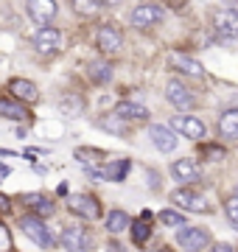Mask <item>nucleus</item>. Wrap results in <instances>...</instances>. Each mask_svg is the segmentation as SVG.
<instances>
[{"instance_id":"obj_14","label":"nucleus","mask_w":238,"mask_h":252,"mask_svg":"<svg viewBox=\"0 0 238 252\" xmlns=\"http://www.w3.org/2000/svg\"><path fill=\"white\" fill-rule=\"evenodd\" d=\"M168 64H171L174 70H179L182 76H191V79H205V76H208L205 67H202V62H196V59L188 56V54H171L168 56Z\"/></svg>"},{"instance_id":"obj_34","label":"nucleus","mask_w":238,"mask_h":252,"mask_svg":"<svg viewBox=\"0 0 238 252\" xmlns=\"http://www.w3.org/2000/svg\"><path fill=\"white\" fill-rule=\"evenodd\" d=\"M115 3H120V0H101V6H115Z\"/></svg>"},{"instance_id":"obj_25","label":"nucleus","mask_w":238,"mask_h":252,"mask_svg":"<svg viewBox=\"0 0 238 252\" xmlns=\"http://www.w3.org/2000/svg\"><path fill=\"white\" fill-rule=\"evenodd\" d=\"M129 216L123 213V210H112L110 216H107V230H110L112 235H118V233H123V230H129Z\"/></svg>"},{"instance_id":"obj_32","label":"nucleus","mask_w":238,"mask_h":252,"mask_svg":"<svg viewBox=\"0 0 238 252\" xmlns=\"http://www.w3.org/2000/svg\"><path fill=\"white\" fill-rule=\"evenodd\" d=\"M9 210H11V199L0 193V213H9Z\"/></svg>"},{"instance_id":"obj_20","label":"nucleus","mask_w":238,"mask_h":252,"mask_svg":"<svg viewBox=\"0 0 238 252\" xmlns=\"http://www.w3.org/2000/svg\"><path fill=\"white\" fill-rule=\"evenodd\" d=\"M0 118H9V121H31V112H28V107H23L20 101H14L9 95V98H0Z\"/></svg>"},{"instance_id":"obj_15","label":"nucleus","mask_w":238,"mask_h":252,"mask_svg":"<svg viewBox=\"0 0 238 252\" xmlns=\"http://www.w3.org/2000/svg\"><path fill=\"white\" fill-rule=\"evenodd\" d=\"M171 177H174L177 182H196L202 177V171H199V162L196 160H191V157H182V160H177V162H171Z\"/></svg>"},{"instance_id":"obj_1","label":"nucleus","mask_w":238,"mask_h":252,"mask_svg":"<svg viewBox=\"0 0 238 252\" xmlns=\"http://www.w3.org/2000/svg\"><path fill=\"white\" fill-rule=\"evenodd\" d=\"M165 11L160 3H151V0H143V3H138L135 9H132V14H129V23L135 28H151L157 26V23H163Z\"/></svg>"},{"instance_id":"obj_19","label":"nucleus","mask_w":238,"mask_h":252,"mask_svg":"<svg viewBox=\"0 0 238 252\" xmlns=\"http://www.w3.org/2000/svg\"><path fill=\"white\" fill-rule=\"evenodd\" d=\"M219 135L227 143H238V109H224L219 115Z\"/></svg>"},{"instance_id":"obj_33","label":"nucleus","mask_w":238,"mask_h":252,"mask_svg":"<svg viewBox=\"0 0 238 252\" xmlns=\"http://www.w3.org/2000/svg\"><path fill=\"white\" fill-rule=\"evenodd\" d=\"M210 252H236V250H233L230 244H213V250H210Z\"/></svg>"},{"instance_id":"obj_31","label":"nucleus","mask_w":238,"mask_h":252,"mask_svg":"<svg viewBox=\"0 0 238 252\" xmlns=\"http://www.w3.org/2000/svg\"><path fill=\"white\" fill-rule=\"evenodd\" d=\"M202 154H205V160L208 162H216L224 157V146H205L202 143Z\"/></svg>"},{"instance_id":"obj_16","label":"nucleus","mask_w":238,"mask_h":252,"mask_svg":"<svg viewBox=\"0 0 238 252\" xmlns=\"http://www.w3.org/2000/svg\"><path fill=\"white\" fill-rule=\"evenodd\" d=\"M112 115L126 121V124H140V121H149V109L143 104H135V101H120V104H115Z\"/></svg>"},{"instance_id":"obj_10","label":"nucleus","mask_w":238,"mask_h":252,"mask_svg":"<svg viewBox=\"0 0 238 252\" xmlns=\"http://www.w3.org/2000/svg\"><path fill=\"white\" fill-rule=\"evenodd\" d=\"M90 233L84 230L82 224H70V227H64V233H62V247L67 252H87L90 250Z\"/></svg>"},{"instance_id":"obj_23","label":"nucleus","mask_w":238,"mask_h":252,"mask_svg":"<svg viewBox=\"0 0 238 252\" xmlns=\"http://www.w3.org/2000/svg\"><path fill=\"white\" fill-rule=\"evenodd\" d=\"M76 160H82L84 171H92V168H101L104 152H98V149H76Z\"/></svg>"},{"instance_id":"obj_3","label":"nucleus","mask_w":238,"mask_h":252,"mask_svg":"<svg viewBox=\"0 0 238 252\" xmlns=\"http://www.w3.org/2000/svg\"><path fill=\"white\" fill-rule=\"evenodd\" d=\"M177 244L182 252H205L210 247V233L205 227H182L177 233Z\"/></svg>"},{"instance_id":"obj_6","label":"nucleus","mask_w":238,"mask_h":252,"mask_svg":"<svg viewBox=\"0 0 238 252\" xmlns=\"http://www.w3.org/2000/svg\"><path fill=\"white\" fill-rule=\"evenodd\" d=\"M34 51L39 56H56L62 51V31L59 28H51V26H42L34 34Z\"/></svg>"},{"instance_id":"obj_24","label":"nucleus","mask_w":238,"mask_h":252,"mask_svg":"<svg viewBox=\"0 0 238 252\" xmlns=\"http://www.w3.org/2000/svg\"><path fill=\"white\" fill-rule=\"evenodd\" d=\"M70 6L79 17H95L104 6H101V0H70Z\"/></svg>"},{"instance_id":"obj_22","label":"nucleus","mask_w":238,"mask_h":252,"mask_svg":"<svg viewBox=\"0 0 238 252\" xmlns=\"http://www.w3.org/2000/svg\"><path fill=\"white\" fill-rule=\"evenodd\" d=\"M129 174V160H115V162H107L101 168V180H110V182H123Z\"/></svg>"},{"instance_id":"obj_9","label":"nucleus","mask_w":238,"mask_h":252,"mask_svg":"<svg viewBox=\"0 0 238 252\" xmlns=\"http://www.w3.org/2000/svg\"><path fill=\"white\" fill-rule=\"evenodd\" d=\"M20 230L37 244V247H51V244H54V235H51V230L42 224L39 216H23L20 219Z\"/></svg>"},{"instance_id":"obj_21","label":"nucleus","mask_w":238,"mask_h":252,"mask_svg":"<svg viewBox=\"0 0 238 252\" xmlns=\"http://www.w3.org/2000/svg\"><path fill=\"white\" fill-rule=\"evenodd\" d=\"M87 79H90L92 84H110L112 81V64L107 62V59H92V62L87 64Z\"/></svg>"},{"instance_id":"obj_4","label":"nucleus","mask_w":238,"mask_h":252,"mask_svg":"<svg viewBox=\"0 0 238 252\" xmlns=\"http://www.w3.org/2000/svg\"><path fill=\"white\" fill-rule=\"evenodd\" d=\"M171 129L179 132L182 137H188V140H205V135H208L205 121L196 115H188V112H179V115L171 118Z\"/></svg>"},{"instance_id":"obj_28","label":"nucleus","mask_w":238,"mask_h":252,"mask_svg":"<svg viewBox=\"0 0 238 252\" xmlns=\"http://www.w3.org/2000/svg\"><path fill=\"white\" fill-rule=\"evenodd\" d=\"M160 221L168 224V227H185V216L179 210H163V213H160Z\"/></svg>"},{"instance_id":"obj_27","label":"nucleus","mask_w":238,"mask_h":252,"mask_svg":"<svg viewBox=\"0 0 238 252\" xmlns=\"http://www.w3.org/2000/svg\"><path fill=\"white\" fill-rule=\"evenodd\" d=\"M101 126L107 129V132H115V135H123L126 132V121H120L115 115H104L101 118Z\"/></svg>"},{"instance_id":"obj_17","label":"nucleus","mask_w":238,"mask_h":252,"mask_svg":"<svg viewBox=\"0 0 238 252\" xmlns=\"http://www.w3.org/2000/svg\"><path fill=\"white\" fill-rule=\"evenodd\" d=\"M9 93H11V98L14 101H26V104H31V101H37L39 98V90H37V84L34 81H28V79H11L9 81Z\"/></svg>"},{"instance_id":"obj_13","label":"nucleus","mask_w":238,"mask_h":252,"mask_svg":"<svg viewBox=\"0 0 238 252\" xmlns=\"http://www.w3.org/2000/svg\"><path fill=\"white\" fill-rule=\"evenodd\" d=\"M171 205H174V207H182V210H188V213H202V210H208V202H205V196L193 193L191 188L174 190V193H171Z\"/></svg>"},{"instance_id":"obj_8","label":"nucleus","mask_w":238,"mask_h":252,"mask_svg":"<svg viewBox=\"0 0 238 252\" xmlns=\"http://www.w3.org/2000/svg\"><path fill=\"white\" fill-rule=\"evenodd\" d=\"M26 11L34 23L51 26L56 20V14H59V3L56 0H26Z\"/></svg>"},{"instance_id":"obj_2","label":"nucleus","mask_w":238,"mask_h":252,"mask_svg":"<svg viewBox=\"0 0 238 252\" xmlns=\"http://www.w3.org/2000/svg\"><path fill=\"white\" fill-rule=\"evenodd\" d=\"M165 101H168L171 107H177L179 112L196 107V95H193V90L179 79H171L168 84H165Z\"/></svg>"},{"instance_id":"obj_7","label":"nucleus","mask_w":238,"mask_h":252,"mask_svg":"<svg viewBox=\"0 0 238 252\" xmlns=\"http://www.w3.org/2000/svg\"><path fill=\"white\" fill-rule=\"evenodd\" d=\"M67 207H70V213H76L79 219H87V221L101 219V202L92 193H73L67 199Z\"/></svg>"},{"instance_id":"obj_18","label":"nucleus","mask_w":238,"mask_h":252,"mask_svg":"<svg viewBox=\"0 0 238 252\" xmlns=\"http://www.w3.org/2000/svg\"><path fill=\"white\" fill-rule=\"evenodd\" d=\"M23 205L31 207V216H51L56 210V202L48 193H26L23 196Z\"/></svg>"},{"instance_id":"obj_30","label":"nucleus","mask_w":238,"mask_h":252,"mask_svg":"<svg viewBox=\"0 0 238 252\" xmlns=\"http://www.w3.org/2000/svg\"><path fill=\"white\" fill-rule=\"evenodd\" d=\"M224 213H227V219L233 221V227H238V193L224 202Z\"/></svg>"},{"instance_id":"obj_11","label":"nucleus","mask_w":238,"mask_h":252,"mask_svg":"<svg viewBox=\"0 0 238 252\" xmlns=\"http://www.w3.org/2000/svg\"><path fill=\"white\" fill-rule=\"evenodd\" d=\"M149 137H151V143H154L157 152H163V154L177 152V146H179V140H177V135H174V129L160 126V124H151V126H149Z\"/></svg>"},{"instance_id":"obj_12","label":"nucleus","mask_w":238,"mask_h":252,"mask_svg":"<svg viewBox=\"0 0 238 252\" xmlns=\"http://www.w3.org/2000/svg\"><path fill=\"white\" fill-rule=\"evenodd\" d=\"M213 31L221 36H238V9L213 11Z\"/></svg>"},{"instance_id":"obj_29","label":"nucleus","mask_w":238,"mask_h":252,"mask_svg":"<svg viewBox=\"0 0 238 252\" xmlns=\"http://www.w3.org/2000/svg\"><path fill=\"white\" fill-rule=\"evenodd\" d=\"M0 252H14V241H11V230L0 221Z\"/></svg>"},{"instance_id":"obj_5","label":"nucleus","mask_w":238,"mask_h":252,"mask_svg":"<svg viewBox=\"0 0 238 252\" xmlns=\"http://www.w3.org/2000/svg\"><path fill=\"white\" fill-rule=\"evenodd\" d=\"M95 48H98L104 56H115L123 48V34H120L118 26L112 23H104V26L95 31Z\"/></svg>"},{"instance_id":"obj_26","label":"nucleus","mask_w":238,"mask_h":252,"mask_svg":"<svg viewBox=\"0 0 238 252\" xmlns=\"http://www.w3.org/2000/svg\"><path fill=\"white\" fill-rule=\"evenodd\" d=\"M149 235H151V227H149V213H143V216L135 221V227H132V238H135V244H146Z\"/></svg>"}]
</instances>
